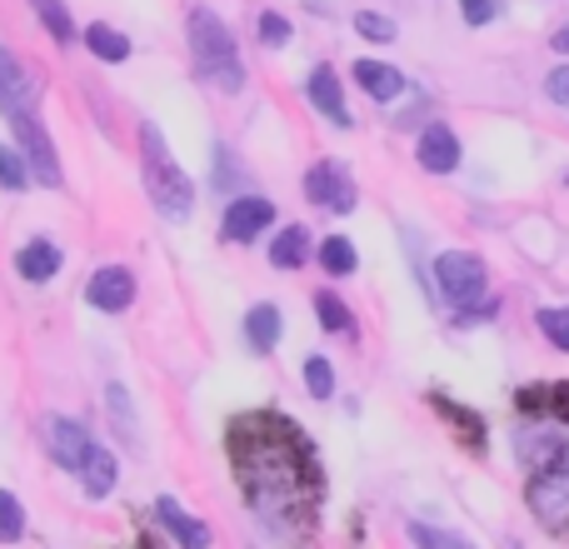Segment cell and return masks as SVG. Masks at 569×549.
<instances>
[{"instance_id":"obj_1","label":"cell","mask_w":569,"mask_h":549,"mask_svg":"<svg viewBox=\"0 0 569 549\" xmlns=\"http://www.w3.org/2000/svg\"><path fill=\"white\" fill-rule=\"evenodd\" d=\"M226 450L240 475V490L260 515L305 520V505H315V490H320L315 480L320 465H315V450L305 445L300 425L270 410H250L230 420Z\"/></svg>"},{"instance_id":"obj_2","label":"cell","mask_w":569,"mask_h":549,"mask_svg":"<svg viewBox=\"0 0 569 549\" xmlns=\"http://www.w3.org/2000/svg\"><path fill=\"white\" fill-rule=\"evenodd\" d=\"M140 186H146L150 206L166 220H176V226L196 216V186H190V176L180 170V160L170 156L166 130H160L156 120L140 126Z\"/></svg>"},{"instance_id":"obj_3","label":"cell","mask_w":569,"mask_h":549,"mask_svg":"<svg viewBox=\"0 0 569 549\" xmlns=\"http://www.w3.org/2000/svg\"><path fill=\"white\" fill-rule=\"evenodd\" d=\"M186 40H190V56H196V70L206 86L226 90V96H240L246 90V66L236 56V36L226 30V20L216 16L210 6H196L186 16Z\"/></svg>"},{"instance_id":"obj_4","label":"cell","mask_w":569,"mask_h":549,"mask_svg":"<svg viewBox=\"0 0 569 549\" xmlns=\"http://www.w3.org/2000/svg\"><path fill=\"white\" fill-rule=\"evenodd\" d=\"M435 285H440V295L455 305V310H465V320H485V315H495V300L485 305L490 266H485L480 256H470V250H445V256L435 260Z\"/></svg>"},{"instance_id":"obj_5","label":"cell","mask_w":569,"mask_h":549,"mask_svg":"<svg viewBox=\"0 0 569 549\" xmlns=\"http://www.w3.org/2000/svg\"><path fill=\"white\" fill-rule=\"evenodd\" d=\"M6 120H10V130H16V150H20V156H26L30 180H40V186H50V190H56L66 176H60L56 140H50L46 120L36 116V106H16V110H6Z\"/></svg>"},{"instance_id":"obj_6","label":"cell","mask_w":569,"mask_h":549,"mask_svg":"<svg viewBox=\"0 0 569 549\" xmlns=\"http://www.w3.org/2000/svg\"><path fill=\"white\" fill-rule=\"evenodd\" d=\"M530 505L550 530H560L569 520V440L555 445L540 460V470H535V480H530Z\"/></svg>"},{"instance_id":"obj_7","label":"cell","mask_w":569,"mask_h":549,"mask_svg":"<svg viewBox=\"0 0 569 549\" xmlns=\"http://www.w3.org/2000/svg\"><path fill=\"white\" fill-rule=\"evenodd\" d=\"M40 445H46V455L60 465V470L80 475L100 440L80 420H70V415H46V420H40Z\"/></svg>"},{"instance_id":"obj_8","label":"cell","mask_w":569,"mask_h":549,"mask_svg":"<svg viewBox=\"0 0 569 549\" xmlns=\"http://www.w3.org/2000/svg\"><path fill=\"white\" fill-rule=\"evenodd\" d=\"M305 200L310 206H320V210H330V216H350L355 210V180H350V170L340 166V160H320V166H310L305 170Z\"/></svg>"},{"instance_id":"obj_9","label":"cell","mask_w":569,"mask_h":549,"mask_svg":"<svg viewBox=\"0 0 569 549\" xmlns=\"http://www.w3.org/2000/svg\"><path fill=\"white\" fill-rule=\"evenodd\" d=\"M270 226H276V200H266V196H240V200H230L226 216H220V240L250 246V240L266 236Z\"/></svg>"},{"instance_id":"obj_10","label":"cell","mask_w":569,"mask_h":549,"mask_svg":"<svg viewBox=\"0 0 569 549\" xmlns=\"http://www.w3.org/2000/svg\"><path fill=\"white\" fill-rule=\"evenodd\" d=\"M86 305L100 315H120L136 305V274L126 266H100L96 274L86 280Z\"/></svg>"},{"instance_id":"obj_11","label":"cell","mask_w":569,"mask_h":549,"mask_svg":"<svg viewBox=\"0 0 569 549\" xmlns=\"http://www.w3.org/2000/svg\"><path fill=\"white\" fill-rule=\"evenodd\" d=\"M460 136H455L445 120H435V126L420 130V146H415V160H420V170H430V176H450V170H460Z\"/></svg>"},{"instance_id":"obj_12","label":"cell","mask_w":569,"mask_h":549,"mask_svg":"<svg viewBox=\"0 0 569 549\" xmlns=\"http://www.w3.org/2000/svg\"><path fill=\"white\" fill-rule=\"evenodd\" d=\"M305 96H310V106L320 110L335 130H345L355 120L350 110H345V86H340V76H335V66H315L310 76H305Z\"/></svg>"},{"instance_id":"obj_13","label":"cell","mask_w":569,"mask_h":549,"mask_svg":"<svg viewBox=\"0 0 569 549\" xmlns=\"http://www.w3.org/2000/svg\"><path fill=\"white\" fill-rule=\"evenodd\" d=\"M156 520L166 525L170 540H176L180 549H210V525L196 520V515H190L180 500H170V495H160L156 500Z\"/></svg>"},{"instance_id":"obj_14","label":"cell","mask_w":569,"mask_h":549,"mask_svg":"<svg viewBox=\"0 0 569 549\" xmlns=\"http://www.w3.org/2000/svg\"><path fill=\"white\" fill-rule=\"evenodd\" d=\"M430 410L440 415L445 425H455V435H460V445L465 450H475L480 455L485 450V420H480V410H470V405H460V400H450V395L445 390H430Z\"/></svg>"},{"instance_id":"obj_15","label":"cell","mask_w":569,"mask_h":549,"mask_svg":"<svg viewBox=\"0 0 569 549\" xmlns=\"http://www.w3.org/2000/svg\"><path fill=\"white\" fill-rule=\"evenodd\" d=\"M350 80L365 90L370 100H380V106H390V100L405 96V70L385 66V60H355L350 66Z\"/></svg>"},{"instance_id":"obj_16","label":"cell","mask_w":569,"mask_h":549,"mask_svg":"<svg viewBox=\"0 0 569 549\" xmlns=\"http://www.w3.org/2000/svg\"><path fill=\"white\" fill-rule=\"evenodd\" d=\"M76 480H80V490H86V500H110L120 485V455L110 450V445H96Z\"/></svg>"},{"instance_id":"obj_17","label":"cell","mask_w":569,"mask_h":549,"mask_svg":"<svg viewBox=\"0 0 569 549\" xmlns=\"http://www.w3.org/2000/svg\"><path fill=\"white\" fill-rule=\"evenodd\" d=\"M36 70H26L6 46H0V110H16V106H36Z\"/></svg>"},{"instance_id":"obj_18","label":"cell","mask_w":569,"mask_h":549,"mask_svg":"<svg viewBox=\"0 0 569 549\" xmlns=\"http://www.w3.org/2000/svg\"><path fill=\"white\" fill-rule=\"evenodd\" d=\"M66 266V256H60V246H50V240H30V246L16 250V274L26 285H50Z\"/></svg>"},{"instance_id":"obj_19","label":"cell","mask_w":569,"mask_h":549,"mask_svg":"<svg viewBox=\"0 0 569 549\" xmlns=\"http://www.w3.org/2000/svg\"><path fill=\"white\" fill-rule=\"evenodd\" d=\"M280 335H284L280 305H276V300L250 305V315H246V340H250V350H256V355H270V350L280 345Z\"/></svg>"},{"instance_id":"obj_20","label":"cell","mask_w":569,"mask_h":549,"mask_svg":"<svg viewBox=\"0 0 569 549\" xmlns=\"http://www.w3.org/2000/svg\"><path fill=\"white\" fill-rule=\"evenodd\" d=\"M310 260V230L305 226H284L280 236H270V266L276 270H300Z\"/></svg>"},{"instance_id":"obj_21","label":"cell","mask_w":569,"mask_h":549,"mask_svg":"<svg viewBox=\"0 0 569 549\" xmlns=\"http://www.w3.org/2000/svg\"><path fill=\"white\" fill-rule=\"evenodd\" d=\"M86 50L96 60H106V66H120V60L130 56V36L116 26H106V20H96V26L86 30Z\"/></svg>"},{"instance_id":"obj_22","label":"cell","mask_w":569,"mask_h":549,"mask_svg":"<svg viewBox=\"0 0 569 549\" xmlns=\"http://www.w3.org/2000/svg\"><path fill=\"white\" fill-rule=\"evenodd\" d=\"M30 10L40 16V26L50 30V40H60V46H70V40H86L76 30V16H70L66 0H30Z\"/></svg>"},{"instance_id":"obj_23","label":"cell","mask_w":569,"mask_h":549,"mask_svg":"<svg viewBox=\"0 0 569 549\" xmlns=\"http://www.w3.org/2000/svg\"><path fill=\"white\" fill-rule=\"evenodd\" d=\"M315 260H320V270H325V274H335V280H345V274H355V270H360V250H355L345 236L320 240V250H315Z\"/></svg>"},{"instance_id":"obj_24","label":"cell","mask_w":569,"mask_h":549,"mask_svg":"<svg viewBox=\"0 0 569 549\" xmlns=\"http://www.w3.org/2000/svg\"><path fill=\"white\" fill-rule=\"evenodd\" d=\"M315 310H320V325H325L330 335H355V315H350V305H345L335 290H315Z\"/></svg>"},{"instance_id":"obj_25","label":"cell","mask_w":569,"mask_h":549,"mask_svg":"<svg viewBox=\"0 0 569 549\" xmlns=\"http://www.w3.org/2000/svg\"><path fill=\"white\" fill-rule=\"evenodd\" d=\"M300 380H305V390H310V400H330L335 395V365L325 360V355H305Z\"/></svg>"},{"instance_id":"obj_26","label":"cell","mask_w":569,"mask_h":549,"mask_svg":"<svg viewBox=\"0 0 569 549\" xmlns=\"http://www.w3.org/2000/svg\"><path fill=\"white\" fill-rule=\"evenodd\" d=\"M355 36H365L370 46H390V40H400V26L380 10H355Z\"/></svg>"},{"instance_id":"obj_27","label":"cell","mask_w":569,"mask_h":549,"mask_svg":"<svg viewBox=\"0 0 569 549\" xmlns=\"http://www.w3.org/2000/svg\"><path fill=\"white\" fill-rule=\"evenodd\" d=\"M535 325H540V335L555 350L569 355V305H545V310L535 315Z\"/></svg>"},{"instance_id":"obj_28","label":"cell","mask_w":569,"mask_h":549,"mask_svg":"<svg viewBox=\"0 0 569 549\" xmlns=\"http://www.w3.org/2000/svg\"><path fill=\"white\" fill-rule=\"evenodd\" d=\"M26 540V505L10 490H0V545H20Z\"/></svg>"},{"instance_id":"obj_29","label":"cell","mask_w":569,"mask_h":549,"mask_svg":"<svg viewBox=\"0 0 569 549\" xmlns=\"http://www.w3.org/2000/svg\"><path fill=\"white\" fill-rule=\"evenodd\" d=\"M26 186H30L26 156H20L16 146H0V190H6V196H16V190H26Z\"/></svg>"},{"instance_id":"obj_30","label":"cell","mask_w":569,"mask_h":549,"mask_svg":"<svg viewBox=\"0 0 569 549\" xmlns=\"http://www.w3.org/2000/svg\"><path fill=\"white\" fill-rule=\"evenodd\" d=\"M410 540H415V549H475L465 535H450V530H440V525H425V520L410 525Z\"/></svg>"},{"instance_id":"obj_31","label":"cell","mask_w":569,"mask_h":549,"mask_svg":"<svg viewBox=\"0 0 569 549\" xmlns=\"http://www.w3.org/2000/svg\"><path fill=\"white\" fill-rule=\"evenodd\" d=\"M256 30H260V46H266V50H284V46H290V20H284L280 10H266V16L256 20Z\"/></svg>"},{"instance_id":"obj_32","label":"cell","mask_w":569,"mask_h":549,"mask_svg":"<svg viewBox=\"0 0 569 549\" xmlns=\"http://www.w3.org/2000/svg\"><path fill=\"white\" fill-rule=\"evenodd\" d=\"M460 16L465 26H490L500 16V0H460Z\"/></svg>"},{"instance_id":"obj_33","label":"cell","mask_w":569,"mask_h":549,"mask_svg":"<svg viewBox=\"0 0 569 549\" xmlns=\"http://www.w3.org/2000/svg\"><path fill=\"white\" fill-rule=\"evenodd\" d=\"M545 96H550L555 106L569 110V66H555L550 76H545Z\"/></svg>"},{"instance_id":"obj_34","label":"cell","mask_w":569,"mask_h":549,"mask_svg":"<svg viewBox=\"0 0 569 549\" xmlns=\"http://www.w3.org/2000/svg\"><path fill=\"white\" fill-rule=\"evenodd\" d=\"M550 40H555V50H560V56H569V26H560Z\"/></svg>"}]
</instances>
